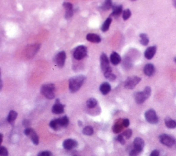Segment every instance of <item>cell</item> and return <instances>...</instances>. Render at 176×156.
Returning <instances> with one entry per match:
<instances>
[{
	"label": "cell",
	"instance_id": "5",
	"mask_svg": "<svg viewBox=\"0 0 176 156\" xmlns=\"http://www.w3.org/2000/svg\"><path fill=\"white\" fill-rule=\"evenodd\" d=\"M145 118L147 121L151 124H156L158 122V118L156 115L155 110H149L145 112Z\"/></svg>",
	"mask_w": 176,
	"mask_h": 156
},
{
	"label": "cell",
	"instance_id": "15",
	"mask_svg": "<svg viewBox=\"0 0 176 156\" xmlns=\"http://www.w3.org/2000/svg\"><path fill=\"white\" fill-rule=\"evenodd\" d=\"M155 72V67L152 64H147L144 68V73L147 76H151Z\"/></svg>",
	"mask_w": 176,
	"mask_h": 156
},
{
	"label": "cell",
	"instance_id": "29",
	"mask_svg": "<svg viewBox=\"0 0 176 156\" xmlns=\"http://www.w3.org/2000/svg\"><path fill=\"white\" fill-rule=\"evenodd\" d=\"M113 4L111 1H105L101 6V9L103 10H108L112 8Z\"/></svg>",
	"mask_w": 176,
	"mask_h": 156
},
{
	"label": "cell",
	"instance_id": "32",
	"mask_svg": "<svg viewBox=\"0 0 176 156\" xmlns=\"http://www.w3.org/2000/svg\"><path fill=\"white\" fill-rule=\"evenodd\" d=\"M131 12L130 10L129 9L125 10L122 12V19H124L125 21H126L131 17Z\"/></svg>",
	"mask_w": 176,
	"mask_h": 156
},
{
	"label": "cell",
	"instance_id": "45",
	"mask_svg": "<svg viewBox=\"0 0 176 156\" xmlns=\"http://www.w3.org/2000/svg\"><path fill=\"white\" fill-rule=\"evenodd\" d=\"M23 126H25L28 128V127L29 126V125H30V122L28 121V120L25 119V120H23Z\"/></svg>",
	"mask_w": 176,
	"mask_h": 156
},
{
	"label": "cell",
	"instance_id": "48",
	"mask_svg": "<svg viewBox=\"0 0 176 156\" xmlns=\"http://www.w3.org/2000/svg\"><path fill=\"white\" fill-rule=\"evenodd\" d=\"M78 125L79 126H82V123H81V121H78Z\"/></svg>",
	"mask_w": 176,
	"mask_h": 156
},
{
	"label": "cell",
	"instance_id": "34",
	"mask_svg": "<svg viewBox=\"0 0 176 156\" xmlns=\"http://www.w3.org/2000/svg\"><path fill=\"white\" fill-rule=\"evenodd\" d=\"M8 152L7 149L4 147L0 146V156H8Z\"/></svg>",
	"mask_w": 176,
	"mask_h": 156
},
{
	"label": "cell",
	"instance_id": "46",
	"mask_svg": "<svg viewBox=\"0 0 176 156\" xmlns=\"http://www.w3.org/2000/svg\"><path fill=\"white\" fill-rule=\"evenodd\" d=\"M2 87H3V83H2V80L1 78V71H0V91H1Z\"/></svg>",
	"mask_w": 176,
	"mask_h": 156
},
{
	"label": "cell",
	"instance_id": "19",
	"mask_svg": "<svg viewBox=\"0 0 176 156\" xmlns=\"http://www.w3.org/2000/svg\"><path fill=\"white\" fill-rule=\"evenodd\" d=\"M112 9H113V12L111 13V15L115 17H117L122 12V6L121 5H115L112 6Z\"/></svg>",
	"mask_w": 176,
	"mask_h": 156
},
{
	"label": "cell",
	"instance_id": "24",
	"mask_svg": "<svg viewBox=\"0 0 176 156\" xmlns=\"http://www.w3.org/2000/svg\"><path fill=\"white\" fill-rule=\"evenodd\" d=\"M111 23V19L110 18V17L109 18H107L104 23H103L102 27H101V30H102V31L104 32L107 31V30H109Z\"/></svg>",
	"mask_w": 176,
	"mask_h": 156
},
{
	"label": "cell",
	"instance_id": "40",
	"mask_svg": "<svg viewBox=\"0 0 176 156\" xmlns=\"http://www.w3.org/2000/svg\"><path fill=\"white\" fill-rule=\"evenodd\" d=\"M139 152L135 150L134 149H132L131 151H130V153H129V156H137Z\"/></svg>",
	"mask_w": 176,
	"mask_h": 156
},
{
	"label": "cell",
	"instance_id": "6",
	"mask_svg": "<svg viewBox=\"0 0 176 156\" xmlns=\"http://www.w3.org/2000/svg\"><path fill=\"white\" fill-rule=\"evenodd\" d=\"M160 141L164 145H166L169 147H173L175 144L174 138L167 134H162L160 136Z\"/></svg>",
	"mask_w": 176,
	"mask_h": 156
},
{
	"label": "cell",
	"instance_id": "37",
	"mask_svg": "<svg viewBox=\"0 0 176 156\" xmlns=\"http://www.w3.org/2000/svg\"><path fill=\"white\" fill-rule=\"evenodd\" d=\"M74 14V10H70V11H66L65 12V19H70L72 17V15Z\"/></svg>",
	"mask_w": 176,
	"mask_h": 156
},
{
	"label": "cell",
	"instance_id": "44",
	"mask_svg": "<svg viewBox=\"0 0 176 156\" xmlns=\"http://www.w3.org/2000/svg\"><path fill=\"white\" fill-rule=\"evenodd\" d=\"M159 155H160L159 151H158V150H154L152 151V152H151V153L150 154V156H159Z\"/></svg>",
	"mask_w": 176,
	"mask_h": 156
},
{
	"label": "cell",
	"instance_id": "3",
	"mask_svg": "<svg viewBox=\"0 0 176 156\" xmlns=\"http://www.w3.org/2000/svg\"><path fill=\"white\" fill-rule=\"evenodd\" d=\"M87 47L84 45H80L77 47L74 52V58L77 60H82L87 56Z\"/></svg>",
	"mask_w": 176,
	"mask_h": 156
},
{
	"label": "cell",
	"instance_id": "35",
	"mask_svg": "<svg viewBox=\"0 0 176 156\" xmlns=\"http://www.w3.org/2000/svg\"><path fill=\"white\" fill-rule=\"evenodd\" d=\"M122 135L123 136V137H125L127 139H129L132 135V131L131 129H127L126 131H125L124 132H123Z\"/></svg>",
	"mask_w": 176,
	"mask_h": 156
},
{
	"label": "cell",
	"instance_id": "41",
	"mask_svg": "<svg viewBox=\"0 0 176 156\" xmlns=\"http://www.w3.org/2000/svg\"><path fill=\"white\" fill-rule=\"evenodd\" d=\"M122 123L123 127H127L129 125V119H127V118H125V119L122 120Z\"/></svg>",
	"mask_w": 176,
	"mask_h": 156
},
{
	"label": "cell",
	"instance_id": "22",
	"mask_svg": "<svg viewBox=\"0 0 176 156\" xmlns=\"http://www.w3.org/2000/svg\"><path fill=\"white\" fill-rule=\"evenodd\" d=\"M165 124L166 126L169 129H174L176 127V121L171 118H166L165 119Z\"/></svg>",
	"mask_w": 176,
	"mask_h": 156
},
{
	"label": "cell",
	"instance_id": "30",
	"mask_svg": "<svg viewBox=\"0 0 176 156\" xmlns=\"http://www.w3.org/2000/svg\"><path fill=\"white\" fill-rule=\"evenodd\" d=\"M83 133L86 136H91L94 134V129L91 126H87L83 129Z\"/></svg>",
	"mask_w": 176,
	"mask_h": 156
},
{
	"label": "cell",
	"instance_id": "33",
	"mask_svg": "<svg viewBox=\"0 0 176 156\" xmlns=\"http://www.w3.org/2000/svg\"><path fill=\"white\" fill-rule=\"evenodd\" d=\"M63 6L65 8L66 11H70V10H73V5L70 2H64L63 4Z\"/></svg>",
	"mask_w": 176,
	"mask_h": 156
},
{
	"label": "cell",
	"instance_id": "51",
	"mask_svg": "<svg viewBox=\"0 0 176 156\" xmlns=\"http://www.w3.org/2000/svg\"><path fill=\"white\" fill-rule=\"evenodd\" d=\"M75 156H78V155H75Z\"/></svg>",
	"mask_w": 176,
	"mask_h": 156
},
{
	"label": "cell",
	"instance_id": "2",
	"mask_svg": "<svg viewBox=\"0 0 176 156\" xmlns=\"http://www.w3.org/2000/svg\"><path fill=\"white\" fill-rule=\"evenodd\" d=\"M55 86L53 83H46L43 85L41 89V93L45 98L48 99H52L54 98Z\"/></svg>",
	"mask_w": 176,
	"mask_h": 156
},
{
	"label": "cell",
	"instance_id": "47",
	"mask_svg": "<svg viewBox=\"0 0 176 156\" xmlns=\"http://www.w3.org/2000/svg\"><path fill=\"white\" fill-rule=\"evenodd\" d=\"M2 140H3V135H2L0 133V144H1Z\"/></svg>",
	"mask_w": 176,
	"mask_h": 156
},
{
	"label": "cell",
	"instance_id": "9",
	"mask_svg": "<svg viewBox=\"0 0 176 156\" xmlns=\"http://www.w3.org/2000/svg\"><path fill=\"white\" fill-rule=\"evenodd\" d=\"M77 145H78V142L73 139H67L63 143V148L66 150H71L76 147Z\"/></svg>",
	"mask_w": 176,
	"mask_h": 156
},
{
	"label": "cell",
	"instance_id": "43",
	"mask_svg": "<svg viewBox=\"0 0 176 156\" xmlns=\"http://www.w3.org/2000/svg\"><path fill=\"white\" fill-rule=\"evenodd\" d=\"M32 130V128H30V127H28V128H26L25 130H24V134H25V135L29 136V135L30 134V133H31V131Z\"/></svg>",
	"mask_w": 176,
	"mask_h": 156
},
{
	"label": "cell",
	"instance_id": "50",
	"mask_svg": "<svg viewBox=\"0 0 176 156\" xmlns=\"http://www.w3.org/2000/svg\"><path fill=\"white\" fill-rule=\"evenodd\" d=\"M174 61H175V62H176V58H174Z\"/></svg>",
	"mask_w": 176,
	"mask_h": 156
},
{
	"label": "cell",
	"instance_id": "7",
	"mask_svg": "<svg viewBox=\"0 0 176 156\" xmlns=\"http://www.w3.org/2000/svg\"><path fill=\"white\" fill-rule=\"evenodd\" d=\"M100 67L103 73L111 69V67H109V59L107 58V55L104 54V53L101 54L100 56Z\"/></svg>",
	"mask_w": 176,
	"mask_h": 156
},
{
	"label": "cell",
	"instance_id": "26",
	"mask_svg": "<svg viewBox=\"0 0 176 156\" xmlns=\"http://www.w3.org/2000/svg\"><path fill=\"white\" fill-rule=\"evenodd\" d=\"M104 75L105 77V78H107V80H111V81H114L116 79V75L114 73H112L111 71V69L108 70V71L105 72L104 73Z\"/></svg>",
	"mask_w": 176,
	"mask_h": 156
},
{
	"label": "cell",
	"instance_id": "36",
	"mask_svg": "<svg viewBox=\"0 0 176 156\" xmlns=\"http://www.w3.org/2000/svg\"><path fill=\"white\" fill-rule=\"evenodd\" d=\"M144 93H145V94H146V95L147 96V97H150V95H151V88L149 87V86H147L146 88H145L144 89Z\"/></svg>",
	"mask_w": 176,
	"mask_h": 156
},
{
	"label": "cell",
	"instance_id": "12",
	"mask_svg": "<svg viewBox=\"0 0 176 156\" xmlns=\"http://www.w3.org/2000/svg\"><path fill=\"white\" fill-rule=\"evenodd\" d=\"M134 97H135V100H136V103H137V104H142L143 102H145V100L148 99L147 96L146 95V94H145V93L143 91L136 93L135 94Z\"/></svg>",
	"mask_w": 176,
	"mask_h": 156
},
{
	"label": "cell",
	"instance_id": "8",
	"mask_svg": "<svg viewBox=\"0 0 176 156\" xmlns=\"http://www.w3.org/2000/svg\"><path fill=\"white\" fill-rule=\"evenodd\" d=\"M141 79L138 77H133V78H129L125 81V87L127 89H132L140 82Z\"/></svg>",
	"mask_w": 176,
	"mask_h": 156
},
{
	"label": "cell",
	"instance_id": "27",
	"mask_svg": "<svg viewBox=\"0 0 176 156\" xmlns=\"http://www.w3.org/2000/svg\"><path fill=\"white\" fill-rule=\"evenodd\" d=\"M140 43L142 44V45H145V46L148 45L149 40L148 36H147V34H140Z\"/></svg>",
	"mask_w": 176,
	"mask_h": 156
},
{
	"label": "cell",
	"instance_id": "13",
	"mask_svg": "<svg viewBox=\"0 0 176 156\" xmlns=\"http://www.w3.org/2000/svg\"><path fill=\"white\" fill-rule=\"evenodd\" d=\"M156 52V47L155 46H152V47H149L146 49V51L144 52V56L145 58L151 60L153 58V56H155Z\"/></svg>",
	"mask_w": 176,
	"mask_h": 156
},
{
	"label": "cell",
	"instance_id": "38",
	"mask_svg": "<svg viewBox=\"0 0 176 156\" xmlns=\"http://www.w3.org/2000/svg\"><path fill=\"white\" fill-rule=\"evenodd\" d=\"M52 153L50 152V151H42V152L39 153L38 154V156H51Z\"/></svg>",
	"mask_w": 176,
	"mask_h": 156
},
{
	"label": "cell",
	"instance_id": "18",
	"mask_svg": "<svg viewBox=\"0 0 176 156\" xmlns=\"http://www.w3.org/2000/svg\"><path fill=\"white\" fill-rule=\"evenodd\" d=\"M39 47L40 45H34L30 46V48H28L27 50V55L29 58H31L32 56H34V55L36 54L37 52L38 51V49H39Z\"/></svg>",
	"mask_w": 176,
	"mask_h": 156
},
{
	"label": "cell",
	"instance_id": "16",
	"mask_svg": "<svg viewBox=\"0 0 176 156\" xmlns=\"http://www.w3.org/2000/svg\"><path fill=\"white\" fill-rule=\"evenodd\" d=\"M110 61L114 65H117L121 62L120 55L116 52H113L110 56Z\"/></svg>",
	"mask_w": 176,
	"mask_h": 156
},
{
	"label": "cell",
	"instance_id": "11",
	"mask_svg": "<svg viewBox=\"0 0 176 156\" xmlns=\"http://www.w3.org/2000/svg\"><path fill=\"white\" fill-rule=\"evenodd\" d=\"M144 142L141 138H136L133 141V148L138 152L140 153L144 148Z\"/></svg>",
	"mask_w": 176,
	"mask_h": 156
},
{
	"label": "cell",
	"instance_id": "23",
	"mask_svg": "<svg viewBox=\"0 0 176 156\" xmlns=\"http://www.w3.org/2000/svg\"><path fill=\"white\" fill-rule=\"evenodd\" d=\"M29 136L30 137V138H31V140L32 141V142L35 144V145H37V144H39V137L38 136H37V133L34 131V129H32Z\"/></svg>",
	"mask_w": 176,
	"mask_h": 156
},
{
	"label": "cell",
	"instance_id": "31",
	"mask_svg": "<svg viewBox=\"0 0 176 156\" xmlns=\"http://www.w3.org/2000/svg\"><path fill=\"white\" fill-rule=\"evenodd\" d=\"M122 123L121 125V123H116L115 125H114V127H113V131L114 133H119L121 131H122Z\"/></svg>",
	"mask_w": 176,
	"mask_h": 156
},
{
	"label": "cell",
	"instance_id": "17",
	"mask_svg": "<svg viewBox=\"0 0 176 156\" xmlns=\"http://www.w3.org/2000/svg\"><path fill=\"white\" fill-rule=\"evenodd\" d=\"M110 91H111V86H110L109 83L104 82L100 85V91L101 92V93L104 94V95L108 94Z\"/></svg>",
	"mask_w": 176,
	"mask_h": 156
},
{
	"label": "cell",
	"instance_id": "25",
	"mask_svg": "<svg viewBox=\"0 0 176 156\" xmlns=\"http://www.w3.org/2000/svg\"><path fill=\"white\" fill-rule=\"evenodd\" d=\"M86 104L89 108H93V107H96V105H97V100L94 98H90L87 101Z\"/></svg>",
	"mask_w": 176,
	"mask_h": 156
},
{
	"label": "cell",
	"instance_id": "1",
	"mask_svg": "<svg viewBox=\"0 0 176 156\" xmlns=\"http://www.w3.org/2000/svg\"><path fill=\"white\" fill-rule=\"evenodd\" d=\"M86 78L83 75L70 78L69 80V89L72 93H76L81 89Z\"/></svg>",
	"mask_w": 176,
	"mask_h": 156
},
{
	"label": "cell",
	"instance_id": "4",
	"mask_svg": "<svg viewBox=\"0 0 176 156\" xmlns=\"http://www.w3.org/2000/svg\"><path fill=\"white\" fill-rule=\"evenodd\" d=\"M66 59V54L65 52H61L55 56L54 58V62L56 66L59 68H63L65 65Z\"/></svg>",
	"mask_w": 176,
	"mask_h": 156
},
{
	"label": "cell",
	"instance_id": "10",
	"mask_svg": "<svg viewBox=\"0 0 176 156\" xmlns=\"http://www.w3.org/2000/svg\"><path fill=\"white\" fill-rule=\"evenodd\" d=\"M52 112L55 115H60V114H62L64 112V106L59 102V99L56 100V104L52 106Z\"/></svg>",
	"mask_w": 176,
	"mask_h": 156
},
{
	"label": "cell",
	"instance_id": "49",
	"mask_svg": "<svg viewBox=\"0 0 176 156\" xmlns=\"http://www.w3.org/2000/svg\"><path fill=\"white\" fill-rule=\"evenodd\" d=\"M173 4H174V6L176 8V1H173Z\"/></svg>",
	"mask_w": 176,
	"mask_h": 156
},
{
	"label": "cell",
	"instance_id": "28",
	"mask_svg": "<svg viewBox=\"0 0 176 156\" xmlns=\"http://www.w3.org/2000/svg\"><path fill=\"white\" fill-rule=\"evenodd\" d=\"M59 119L61 127H66L68 124H69V119H68V118L66 116H63V117L59 118Z\"/></svg>",
	"mask_w": 176,
	"mask_h": 156
},
{
	"label": "cell",
	"instance_id": "21",
	"mask_svg": "<svg viewBox=\"0 0 176 156\" xmlns=\"http://www.w3.org/2000/svg\"><path fill=\"white\" fill-rule=\"evenodd\" d=\"M50 127H51V128L54 129V130H56V131L59 130V129L61 127L59 118H56V119L52 120V121L50 123Z\"/></svg>",
	"mask_w": 176,
	"mask_h": 156
},
{
	"label": "cell",
	"instance_id": "42",
	"mask_svg": "<svg viewBox=\"0 0 176 156\" xmlns=\"http://www.w3.org/2000/svg\"><path fill=\"white\" fill-rule=\"evenodd\" d=\"M124 65H126V68L128 69V68H130L131 66V63L129 62V59H125L124 62Z\"/></svg>",
	"mask_w": 176,
	"mask_h": 156
},
{
	"label": "cell",
	"instance_id": "39",
	"mask_svg": "<svg viewBox=\"0 0 176 156\" xmlns=\"http://www.w3.org/2000/svg\"><path fill=\"white\" fill-rule=\"evenodd\" d=\"M117 140H118V141L121 144H125V140L124 137H123L122 135L118 136L117 137Z\"/></svg>",
	"mask_w": 176,
	"mask_h": 156
},
{
	"label": "cell",
	"instance_id": "14",
	"mask_svg": "<svg viewBox=\"0 0 176 156\" xmlns=\"http://www.w3.org/2000/svg\"><path fill=\"white\" fill-rule=\"evenodd\" d=\"M86 38L88 41L92 42V43H99L101 41L100 37L98 35L96 34H92V33L88 34L86 36Z\"/></svg>",
	"mask_w": 176,
	"mask_h": 156
},
{
	"label": "cell",
	"instance_id": "20",
	"mask_svg": "<svg viewBox=\"0 0 176 156\" xmlns=\"http://www.w3.org/2000/svg\"><path fill=\"white\" fill-rule=\"evenodd\" d=\"M17 117V112L14 110H11L9 114H8V116L7 117V120L8 123H13L15 122V120H16V118Z\"/></svg>",
	"mask_w": 176,
	"mask_h": 156
}]
</instances>
